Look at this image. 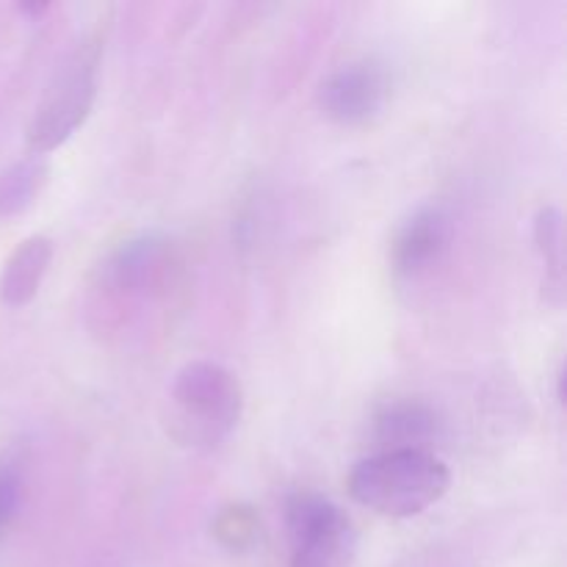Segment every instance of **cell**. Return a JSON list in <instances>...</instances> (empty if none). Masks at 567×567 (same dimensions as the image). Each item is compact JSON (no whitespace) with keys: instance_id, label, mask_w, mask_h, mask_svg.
<instances>
[{"instance_id":"obj_1","label":"cell","mask_w":567,"mask_h":567,"mask_svg":"<svg viewBox=\"0 0 567 567\" xmlns=\"http://www.w3.org/2000/svg\"><path fill=\"white\" fill-rule=\"evenodd\" d=\"M449 487V465L421 449L380 452L354 465L349 474V493L354 502L388 518H415L426 513L446 496Z\"/></svg>"},{"instance_id":"obj_2","label":"cell","mask_w":567,"mask_h":567,"mask_svg":"<svg viewBox=\"0 0 567 567\" xmlns=\"http://www.w3.org/2000/svg\"><path fill=\"white\" fill-rule=\"evenodd\" d=\"M175 435L192 446H216L238 426L244 388L233 371L210 360L183 365L172 385Z\"/></svg>"},{"instance_id":"obj_3","label":"cell","mask_w":567,"mask_h":567,"mask_svg":"<svg viewBox=\"0 0 567 567\" xmlns=\"http://www.w3.org/2000/svg\"><path fill=\"white\" fill-rule=\"evenodd\" d=\"M97 64L100 44L83 42L59 66L42 103L37 105L28 122L25 138L33 153H53L61 144L70 142L78 127L89 120L94 97H97Z\"/></svg>"},{"instance_id":"obj_4","label":"cell","mask_w":567,"mask_h":567,"mask_svg":"<svg viewBox=\"0 0 567 567\" xmlns=\"http://www.w3.org/2000/svg\"><path fill=\"white\" fill-rule=\"evenodd\" d=\"M291 567H349L358 551L352 518L313 491L293 493L286 504Z\"/></svg>"},{"instance_id":"obj_5","label":"cell","mask_w":567,"mask_h":567,"mask_svg":"<svg viewBox=\"0 0 567 567\" xmlns=\"http://www.w3.org/2000/svg\"><path fill=\"white\" fill-rule=\"evenodd\" d=\"M391 100V78L374 59H354L332 70L319 86V109L343 127L374 122Z\"/></svg>"},{"instance_id":"obj_6","label":"cell","mask_w":567,"mask_h":567,"mask_svg":"<svg viewBox=\"0 0 567 567\" xmlns=\"http://www.w3.org/2000/svg\"><path fill=\"white\" fill-rule=\"evenodd\" d=\"M181 266L175 244L164 236H136L120 244L103 264V288L114 297H158L175 280Z\"/></svg>"},{"instance_id":"obj_7","label":"cell","mask_w":567,"mask_h":567,"mask_svg":"<svg viewBox=\"0 0 567 567\" xmlns=\"http://www.w3.org/2000/svg\"><path fill=\"white\" fill-rule=\"evenodd\" d=\"M454 241V221L441 205H424L402 227L391 247V266L399 277L426 275L443 260Z\"/></svg>"},{"instance_id":"obj_8","label":"cell","mask_w":567,"mask_h":567,"mask_svg":"<svg viewBox=\"0 0 567 567\" xmlns=\"http://www.w3.org/2000/svg\"><path fill=\"white\" fill-rule=\"evenodd\" d=\"M53 241L48 236L25 238L0 271V302L9 308H25L42 288L44 275L53 264Z\"/></svg>"},{"instance_id":"obj_9","label":"cell","mask_w":567,"mask_h":567,"mask_svg":"<svg viewBox=\"0 0 567 567\" xmlns=\"http://www.w3.org/2000/svg\"><path fill=\"white\" fill-rule=\"evenodd\" d=\"M441 421L435 410L421 402H393L380 410L374 419V437L385 452H404L421 449L430 452V441H435Z\"/></svg>"},{"instance_id":"obj_10","label":"cell","mask_w":567,"mask_h":567,"mask_svg":"<svg viewBox=\"0 0 567 567\" xmlns=\"http://www.w3.org/2000/svg\"><path fill=\"white\" fill-rule=\"evenodd\" d=\"M535 244L537 252L543 258V269H546V280H543V291L546 299L554 305H563L565 297V230H563V214L554 205L537 210L535 216Z\"/></svg>"},{"instance_id":"obj_11","label":"cell","mask_w":567,"mask_h":567,"mask_svg":"<svg viewBox=\"0 0 567 567\" xmlns=\"http://www.w3.org/2000/svg\"><path fill=\"white\" fill-rule=\"evenodd\" d=\"M44 177H48V164L42 158H28L11 166L0 177V214H22L37 199L39 188L44 186Z\"/></svg>"},{"instance_id":"obj_12","label":"cell","mask_w":567,"mask_h":567,"mask_svg":"<svg viewBox=\"0 0 567 567\" xmlns=\"http://www.w3.org/2000/svg\"><path fill=\"white\" fill-rule=\"evenodd\" d=\"M255 532H258V518L249 507H227L216 518V535L230 548H244L247 543H252Z\"/></svg>"},{"instance_id":"obj_13","label":"cell","mask_w":567,"mask_h":567,"mask_svg":"<svg viewBox=\"0 0 567 567\" xmlns=\"http://www.w3.org/2000/svg\"><path fill=\"white\" fill-rule=\"evenodd\" d=\"M25 502V480L14 463H0V532L14 524Z\"/></svg>"}]
</instances>
